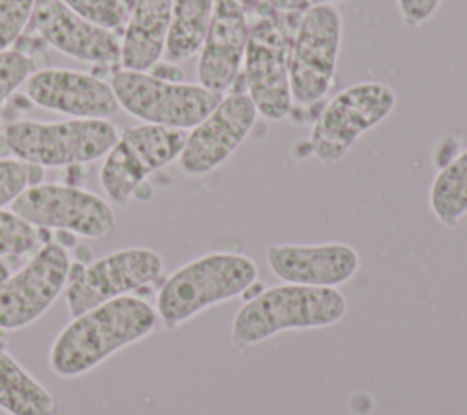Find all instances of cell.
I'll list each match as a JSON object with an SVG mask.
<instances>
[{
	"label": "cell",
	"instance_id": "1",
	"mask_svg": "<svg viewBox=\"0 0 467 415\" xmlns=\"http://www.w3.org/2000/svg\"><path fill=\"white\" fill-rule=\"evenodd\" d=\"M157 324L155 308L139 297L108 300L71 317L49 348V369L60 379L80 377L153 333Z\"/></svg>",
	"mask_w": 467,
	"mask_h": 415
},
{
	"label": "cell",
	"instance_id": "2",
	"mask_svg": "<svg viewBox=\"0 0 467 415\" xmlns=\"http://www.w3.org/2000/svg\"><path fill=\"white\" fill-rule=\"evenodd\" d=\"M347 299L337 288L279 284L250 297L235 313L230 340L244 349L283 331L317 329L339 322Z\"/></svg>",
	"mask_w": 467,
	"mask_h": 415
},
{
	"label": "cell",
	"instance_id": "3",
	"mask_svg": "<svg viewBox=\"0 0 467 415\" xmlns=\"http://www.w3.org/2000/svg\"><path fill=\"white\" fill-rule=\"evenodd\" d=\"M257 280L255 262L243 253L213 251L177 268L155 300L159 322L177 329L201 311L244 295Z\"/></svg>",
	"mask_w": 467,
	"mask_h": 415
},
{
	"label": "cell",
	"instance_id": "4",
	"mask_svg": "<svg viewBox=\"0 0 467 415\" xmlns=\"http://www.w3.org/2000/svg\"><path fill=\"white\" fill-rule=\"evenodd\" d=\"M257 20L250 24L243 60L246 95L257 113L266 120H283L292 109L290 91V49L296 25L286 13L274 11L257 2Z\"/></svg>",
	"mask_w": 467,
	"mask_h": 415
},
{
	"label": "cell",
	"instance_id": "5",
	"mask_svg": "<svg viewBox=\"0 0 467 415\" xmlns=\"http://www.w3.org/2000/svg\"><path fill=\"white\" fill-rule=\"evenodd\" d=\"M117 138L115 126L100 118L18 120L7 124L2 133L9 153L38 167L93 162L104 157Z\"/></svg>",
	"mask_w": 467,
	"mask_h": 415
},
{
	"label": "cell",
	"instance_id": "6",
	"mask_svg": "<svg viewBox=\"0 0 467 415\" xmlns=\"http://www.w3.org/2000/svg\"><path fill=\"white\" fill-rule=\"evenodd\" d=\"M119 107L142 124L188 131L223 98L201 84L168 80L148 71L119 69L109 82Z\"/></svg>",
	"mask_w": 467,
	"mask_h": 415
},
{
	"label": "cell",
	"instance_id": "7",
	"mask_svg": "<svg viewBox=\"0 0 467 415\" xmlns=\"http://www.w3.org/2000/svg\"><path fill=\"white\" fill-rule=\"evenodd\" d=\"M396 107V93L383 82H359L328 100L317 115L308 146L327 167L343 160L356 140L381 124Z\"/></svg>",
	"mask_w": 467,
	"mask_h": 415
},
{
	"label": "cell",
	"instance_id": "8",
	"mask_svg": "<svg viewBox=\"0 0 467 415\" xmlns=\"http://www.w3.org/2000/svg\"><path fill=\"white\" fill-rule=\"evenodd\" d=\"M343 36V16L336 5L312 7L299 15L290 49L292 100L310 106L334 84Z\"/></svg>",
	"mask_w": 467,
	"mask_h": 415
},
{
	"label": "cell",
	"instance_id": "9",
	"mask_svg": "<svg viewBox=\"0 0 467 415\" xmlns=\"http://www.w3.org/2000/svg\"><path fill=\"white\" fill-rule=\"evenodd\" d=\"M186 133L153 124L126 127L100 167V184L109 200L130 202L151 173L179 158Z\"/></svg>",
	"mask_w": 467,
	"mask_h": 415
},
{
	"label": "cell",
	"instance_id": "10",
	"mask_svg": "<svg viewBox=\"0 0 467 415\" xmlns=\"http://www.w3.org/2000/svg\"><path fill=\"white\" fill-rule=\"evenodd\" d=\"M162 257L150 248H124L86 266H71L66 306L71 317L108 300L157 282L162 275Z\"/></svg>",
	"mask_w": 467,
	"mask_h": 415
},
{
	"label": "cell",
	"instance_id": "11",
	"mask_svg": "<svg viewBox=\"0 0 467 415\" xmlns=\"http://www.w3.org/2000/svg\"><path fill=\"white\" fill-rule=\"evenodd\" d=\"M11 211L33 228L69 231L86 238H102L115 228L111 206L99 195L64 184H33L24 189Z\"/></svg>",
	"mask_w": 467,
	"mask_h": 415
},
{
	"label": "cell",
	"instance_id": "12",
	"mask_svg": "<svg viewBox=\"0 0 467 415\" xmlns=\"http://www.w3.org/2000/svg\"><path fill=\"white\" fill-rule=\"evenodd\" d=\"M69 271L67 251L49 242L22 269L0 280V331L22 329L38 320L67 286Z\"/></svg>",
	"mask_w": 467,
	"mask_h": 415
},
{
	"label": "cell",
	"instance_id": "13",
	"mask_svg": "<svg viewBox=\"0 0 467 415\" xmlns=\"http://www.w3.org/2000/svg\"><path fill=\"white\" fill-rule=\"evenodd\" d=\"M257 109L246 91L223 95L217 106L186 133L179 167L188 177H204L226 162L250 135Z\"/></svg>",
	"mask_w": 467,
	"mask_h": 415
},
{
	"label": "cell",
	"instance_id": "14",
	"mask_svg": "<svg viewBox=\"0 0 467 415\" xmlns=\"http://www.w3.org/2000/svg\"><path fill=\"white\" fill-rule=\"evenodd\" d=\"M29 27L47 46L78 62L120 66V40L115 33L84 20L60 0H36Z\"/></svg>",
	"mask_w": 467,
	"mask_h": 415
},
{
	"label": "cell",
	"instance_id": "15",
	"mask_svg": "<svg viewBox=\"0 0 467 415\" xmlns=\"http://www.w3.org/2000/svg\"><path fill=\"white\" fill-rule=\"evenodd\" d=\"M26 96L38 107L71 118L106 120L119 109L115 93L99 76L73 69H35L26 80Z\"/></svg>",
	"mask_w": 467,
	"mask_h": 415
},
{
	"label": "cell",
	"instance_id": "16",
	"mask_svg": "<svg viewBox=\"0 0 467 415\" xmlns=\"http://www.w3.org/2000/svg\"><path fill=\"white\" fill-rule=\"evenodd\" d=\"M265 255L270 271L285 284L337 288L359 269L358 251L345 242L272 244Z\"/></svg>",
	"mask_w": 467,
	"mask_h": 415
},
{
	"label": "cell",
	"instance_id": "17",
	"mask_svg": "<svg viewBox=\"0 0 467 415\" xmlns=\"http://www.w3.org/2000/svg\"><path fill=\"white\" fill-rule=\"evenodd\" d=\"M250 22L237 0H215L213 15L199 49V84L224 93L237 80L244 60Z\"/></svg>",
	"mask_w": 467,
	"mask_h": 415
},
{
	"label": "cell",
	"instance_id": "18",
	"mask_svg": "<svg viewBox=\"0 0 467 415\" xmlns=\"http://www.w3.org/2000/svg\"><path fill=\"white\" fill-rule=\"evenodd\" d=\"M171 0H133L120 40V67L153 69L166 51Z\"/></svg>",
	"mask_w": 467,
	"mask_h": 415
},
{
	"label": "cell",
	"instance_id": "19",
	"mask_svg": "<svg viewBox=\"0 0 467 415\" xmlns=\"http://www.w3.org/2000/svg\"><path fill=\"white\" fill-rule=\"evenodd\" d=\"M0 410L7 415H53L55 399L0 344Z\"/></svg>",
	"mask_w": 467,
	"mask_h": 415
},
{
	"label": "cell",
	"instance_id": "20",
	"mask_svg": "<svg viewBox=\"0 0 467 415\" xmlns=\"http://www.w3.org/2000/svg\"><path fill=\"white\" fill-rule=\"evenodd\" d=\"M215 0H171L166 56L182 62L195 56L206 36Z\"/></svg>",
	"mask_w": 467,
	"mask_h": 415
},
{
	"label": "cell",
	"instance_id": "21",
	"mask_svg": "<svg viewBox=\"0 0 467 415\" xmlns=\"http://www.w3.org/2000/svg\"><path fill=\"white\" fill-rule=\"evenodd\" d=\"M429 208L447 228L456 226L467 215V149L449 160L432 178Z\"/></svg>",
	"mask_w": 467,
	"mask_h": 415
},
{
	"label": "cell",
	"instance_id": "22",
	"mask_svg": "<svg viewBox=\"0 0 467 415\" xmlns=\"http://www.w3.org/2000/svg\"><path fill=\"white\" fill-rule=\"evenodd\" d=\"M38 231L11 209H0V257H22L38 249Z\"/></svg>",
	"mask_w": 467,
	"mask_h": 415
},
{
	"label": "cell",
	"instance_id": "23",
	"mask_svg": "<svg viewBox=\"0 0 467 415\" xmlns=\"http://www.w3.org/2000/svg\"><path fill=\"white\" fill-rule=\"evenodd\" d=\"M42 167L18 158H0V209L11 206L15 198L33 184H38Z\"/></svg>",
	"mask_w": 467,
	"mask_h": 415
},
{
	"label": "cell",
	"instance_id": "24",
	"mask_svg": "<svg viewBox=\"0 0 467 415\" xmlns=\"http://www.w3.org/2000/svg\"><path fill=\"white\" fill-rule=\"evenodd\" d=\"M84 20L104 29H117L128 20V7L122 0H60Z\"/></svg>",
	"mask_w": 467,
	"mask_h": 415
},
{
	"label": "cell",
	"instance_id": "25",
	"mask_svg": "<svg viewBox=\"0 0 467 415\" xmlns=\"http://www.w3.org/2000/svg\"><path fill=\"white\" fill-rule=\"evenodd\" d=\"M35 69L31 56L15 49L0 51V111L5 100L26 84Z\"/></svg>",
	"mask_w": 467,
	"mask_h": 415
},
{
	"label": "cell",
	"instance_id": "26",
	"mask_svg": "<svg viewBox=\"0 0 467 415\" xmlns=\"http://www.w3.org/2000/svg\"><path fill=\"white\" fill-rule=\"evenodd\" d=\"M36 0H0V51L9 49L27 27Z\"/></svg>",
	"mask_w": 467,
	"mask_h": 415
},
{
	"label": "cell",
	"instance_id": "27",
	"mask_svg": "<svg viewBox=\"0 0 467 415\" xmlns=\"http://www.w3.org/2000/svg\"><path fill=\"white\" fill-rule=\"evenodd\" d=\"M396 4L401 20L409 27H420L436 15L441 0H396Z\"/></svg>",
	"mask_w": 467,
	"mask_h": 415
},
{
	"label": "cell",
	"instance_id": "28",
	"mask_svg": "<svg viewBox=\"0 0 467 415\" xmlns=\"http://www.w3.org/2000/svg\"><path fill=\"white\" fill-rule=\"evenodd\" d=\"M257 2H261L266 7H270L274 11H279V13L299 15V13H305L312 7L336 5L337 2H343V0H257Z\"/></svg>",
	"mask_w": 467,
	"mask_h": 415
},
{
	"label": "cell",
	"instance_id": "29",
	"mask_svg": "<svg viewBox=\"0 0 467 415\" xmlns=\"http://www.w3.org/2000/svg\"><path fill=\"white\" fill-rule=\"evenodd\" d=\"M239 4H243L244 7H255V4H257V0H237Z\"/></svg>",
	"mask_w": 467,
	"mask_h": 415
}]
</instances>
